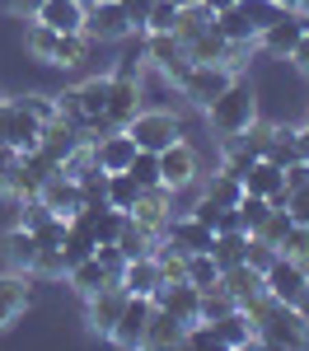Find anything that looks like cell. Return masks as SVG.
Listing matches in <instances>:
<instances>
[{
  "instance_id": "484cf974",
  "label": "cell",
  "mask_w": 309,
  "mask_h": 351,
  "mask_svg": "<svg viewBox=\"0 0 309 351\" xmlns=\"http://www.w3.org/2000/svg\"><path fill=\"white\" fill-rule=\"evenodd\" d=\"M211 342L216 347H225V351H244V347H253L258 337H253V324L244 319V309H234V314H225V319H211Z\"/></svg>"
},
{
  "instance_id": "ac0fdd59",
  "label": "cell",
  "mask_w": 309,
  "mask_h": 351,
  "mask_svg": "<svg viewBox=\"0 0 309 351\" xmlns=\"http://www.w3.org/2000/svg\"><path fill=\"white\" fill-rule=\"evenodd\" d=\"M38 202H42V206H47L52 216L71 220V216H75V211L84 206V192H80V183H75L71 173H61V169H56L52 178H47V183L38 188Z\"/></svg>"
},
{
  "instance_id": "ba28073f",
  "label": "cell",
  "mask_w": 309,
  "mask_h": 351,
  "mask_svg": "<svg viewBox=\"0 0 309 351\" xmlns=\"http://www.w3.org/2000/svg\"><path fill=\"white\" fill-rule=\"evenodd\" d=\"M145 66H150L155 75H164L169 84H178L193 61H188L183 38H173V33H145Z\"/></svg>"
},
{
  "instance_id": "9f6ffc18",
  "label": "cell",
  "mask_w": 309,
  "mask_h": 351,
  "mask_svg": "<svg viewBox=\"0 0 309 351\" xmlns=\"http://www.w3.org/2000/svg\"><path fill=\"white\" fill-rule=\"evenodd\" d=\"M295 14H300V19H309V0H295Z\"/></svg>"
},
{
  "instance_id": "f6af8a7d",
  "label": "cell",
  "mask_w": 309,
  "mask_h": 351,
  "mask_svg": "<svg viewBox=\"0 0 309 351\" xmlns=\"http://www.w3.org/2000/svg\"><path fill=\"white\" fill-rule=\"evenodd\" d=\"M89 169H99V164H94V141L84 136L80 145H75V150H71V155L61 160V173H71V178H84Z\"/></svg>"
},
{
  "instance_id": "ab89813d",
  "label": "cell",
  "mask_w": 309,
  "mask_h": 351,
  "mask_svg": "<svg viewBox=\"0 0 309 351\" xmlns=\"http://www.w3.org/2000/svg\"><path fill=\"white\" fill-rule=\"evenodd\" d=\"M239 304L234 295L225 291V286H211V291H201V324H211V319H225V314H234Z\"/></svg>"
},
{
  "instance_id": "680465c9",
  "label": "cell",
  "mask_w": 309,
  "mask_h": 351,
  "mask_svg": "<svg viewBox=\"0 0 309 351\" xmlns=\"http://www.w3.org/2000/svg\"><path fill=\"white\" fill-rule=\"evenodd\" d=\"M277 5H281V10H295V0H277Z\"/></svg>"
},
{
  "instance_id": "11a10c76",
  "label": "cell",
  "mask_w": 309,
  "mask_h": 351,
  "mask_svg": "<svg viewBox=\"0 0 309 351\" xmlns=\"http://www.w3.org/2000/svg\"><path fill=\"white\" fill-rule=\"evenodd\" d=\"M201 5H206V10H216V14H221V10H230V5H234V0H201Z\"/></svg>"
},
{
  "instance_id": "83f0119b",
  "label": "cell",
  "mask_w": 309,
  "mask_h": 351,
  "mask_svg": "<svg viewBox=\"0 0 309 351\" xmlns=\"http://www.w3.org/2000/svg\"><path fill=\"white\" fill-rule=\"evenodd\" d=\"M94 52H99V43L89 33H61L56 38V52H52V66L56 71H80Z\"/></svg>"
},
{
  "instance_id": "4fadbf2b",
  "label": "cell",
  "mask_w": 309,
  "mask_h": 351,
  "mask_svg": "<svg viewBox=\"0 0 309 351\" xmlns=\"http://www.w3.org/2000/svg\"><path fill=\"white\" fill-rule=\"evenodd\" d=\"M145 108V84L136 75H108V132L112 127H127L136 112Z\"/></svg>"
},
{
  "instance_id": "7402d4cb",
  "label": "cell",
  "mask_w": 309,
  "mask_h": 351,
  "mask_svg": "<svg viewBox=\"0 0 309 351\" xmlns=\"http://www.w3.org/2000/svg\"><path fill=\"white\" fill-rule=\"evenodd\" d=\"M117 281H122L132 295H150V300H155V291L164 286V267H160V258H155V253H145V258H127Z\"/></svg>"
},
{
  "instance_id": "d6a6232c",
  "label": "cell",
  "mask_w": 309,
  "mask_h": 351,
  "mask_svg": "<svg viewBox=\"0 0 309 351\" xmlns=\"http://www.w3.org/2000/svg\"><path fill=\"white\" fill-rule=\"evenodd\" d=\"M56 28H47V24H38V19H28V28H24V52L33 56V61H42V66H52V52H56Z\"/></svg>"
},
{
  "instance_id": "816d5d0a",
  "label": "cell",
  "mask_w": 309,
  "mask_h": 351,
  "mask_svg": "<svg viewBox=\"0 0 309 351\" xmlns=\"http://www.w3.org/2000/svg\"><path fill=\"white\" fill-rule=\"evenodd\" d=\"M19 99H24L38 117H52V112H56V99H52V94H19Z\"/></svg>"
},
{
  "instance_id": "f546056e",
  "label": "cell",
  "mask_w": 309,
  "mask_h": 351,
  "mask_svg": "<svg viewBox=\"0 0 309 351\" xmlns=\"http://www.w3.org/2000/svg\"><path fill=\"white\" fill-rule=\"evenodd\" d=\"M183 47H188V61H211V66H225V56H230V38L211 24L206 33H197L193 43H183Z\"/></svg>"
},
{
  "instance_id": "ffe728a7",
  "label": "cell",
  "mask_w": 309,
  "mask_h": 351,
  "mask_svg": "<svg viewBox=\"0 0 309 351\" xmlns=\"http://www.w3.org/2000/svg\"><path fill=\"white\" fill-rule=\"evenodd\" d=\"M239 183H244V192H253V197H267L272 206H286V173H281V164L253 160Z\"/></svg>"
},
{
  "instance_id": "277c9868",
  "label": "cell",
  "mask_w": 309,
  "mask_h": 351,
  "mask_svg": "<svg viewBox=\"0 0 309 351\" xmlns=\"http://www.w3.org/2000/svg\"><path fill=\"white\" fill-rule=\"evenodd\" d=\"M84 33L103 47V43H127L136 33V24H132L122 0H89L84 5Z\"/></svg>"
},
{
  "instance_id": "8d00e7d4",
  "label": "cell",
  "mask_w": 309,
  "mask_h": 351,
  "mask_svg": "<svg viewBox=\"0 0 309 351\" xmlns=\"http://www.w3.org/2000/svg\"><path fill=\"white\" fill-rule=\"evenodd\" d=\"M103 197H108V206H117V211H132V202L140 197V183L127 169H122V173H108V192H103Z\"/></svg>"
},
{
  "instance_id": "bcb514c9",
  "label": "cell",
  "mask_w": 309,
  "mask_h": 351,
  "mask_svg": "<svg viewBox=\"0 0 309 351\" xmlns=\"http://www.w3.org/2000/svg\"><path fill=\"white\" fill-rule=\"evenodd\" d=\"M33 276L61 281V276H66V258H61V248H38V258H33Z\"/></svg>"
},
{
  "instance_id": "d590c367",
  "label": "cell",
  "mask_w": 309,
  "mask_h": 351,
  "mask_svg": "<svg viewBox=\"0 0 309 351\" xmlns=\"http://www.w3.org/2000/svg\"><path fill=\"white\" fill-rule=\"evenodd\" d=\"M201 197H211L216 206H234V202L244 197V183H239L234 173H225V169H216V173H211V183L201 188Z\"/></svg>"
},
{
  "instance_id": "1f68e13d",
  "label": "cell",
  "mask_w": 309,
  "mask_h": 351,
  "mask_svg": "<svg viewBox=\"0 0 309 351\" xmlns=\"http://www.w3.org/2000/svg\"><path fill=\"white\" fill-rule=\"evenodd\" d=\"M183 281L197 286V291L221 286V267H216V258H211V253H188V258H183Z\"/></svg>"
},
{
  "instance_id": "30bf717a",
  "label": "cell",
  "mask_w": 309,
  "mask_h": 351,
  "mask_svg": "<svg viewBox=\"0 0 309 351\" xmlns=\"http://www.w3.org/2000/svg\"><path fill=\"white\" fill-rule=\"evenodd\" d=\"M127 286L122 281H108V286H99L94 295H84V328L89 332H99V337H108L112 324L122 319V304H127Z\"/></svg>"
},
{
  "instance_id": "d4e9b609",
  "label": "cell",
  "mask_w": 309,
  "mask_h": 351,
  "mask_svg": "<svg viewBox=\"0 0 309 351\" xmlns=\"http://www.w3.org/2000/svg\"><path fill=\"white\" fill-rule=\"evenodd\" d=\"M0 258H5L14 271H33V258H38L33 230H28V225H10V230L0 234Z\"/></svg>"
},
{
  "instance_id": "2e32d148",
  "label": "cell",
  "mask_w": 309,
  "mask_h": 351,
  "mask_svg": "<svg viewBox=\"0 0 309 351\" xmlns=\"http://www.w3.org/2000/svg\"><path fill=\"white\" fill-rule=\"evenodd\" d=\"M80 141H84V132L75 127V122H66L61 112L42 117V127H38V150H42V155H47L56 169H61V160H66V155H71Z\"/></svg>"
},
{
  "instance_id": "52a82bcc",
  "label": "cell",
  "mask_w": 309,
  "mask_h": 351,
  "mask_svg": "<svg viewBox=\"0 0 309 351\" xmlns=\"http://www.w3.org/2000/svg\"><path fill=\"white\" fill-rule=\"evenodd\" d=\"M197 178H201V160H197V150L188 141H173V145L160 150V183H164L173 197L197 188Z\"/></svg>"
},
{
  "instance_id": "6da1fadb",
  "label": "cell",
  "mask_w": 309,
  "mask_h": 351,
  "mask_svg": "<svg viewBox=\"0 0 309 351\" xmlns=\"http://www.w3.org/2000/svg\"><path fill=\"white\" fill-rule=\"evenodd\" d=\"M52 99H56V112L66 122H75L89 141L108 132V117H103L108 112V75H84L80 84H66Z\"/></svg>"
},
{
  "instance_id": "44dd1931",
  "label": "cell",
  "mask_w": 309,
  "mask_h": 351,
  "mask_svg": "<svg viewBox=\"0 0 309 351\" xmlns=\"http://www.w3.org/2000/svg\"><path fill=\"white\" fill-rule=\"evenodd\" d=\"M132 155H136V141L122 132V127L94 136V164H99L103 173H122V169L132 164Z\"/></svg>"
},
{
  "instance_id": "f907efd6",
  "label": "cell",
  "mask_w": 309,
  "mask_h": 351,
  "mask_svg": "<svg viewBox=\"0 0 309 351\" xmlns=\"http://www.w3.org/2000/svg\"><path fill=\"white\" fill-rule=\"evenodd\" d=\"M286 61L295 66V75H305V80H309V28L300 33V43H295V52L286 56Z\"/></svg>"
},
{
  "instance_id": "836d02e7",
  "label": "cell",
  "mask_w": 309,
  "mask_h": 351,
  "mask_svg": "<svg viewBox=\"0 0 309 351\" xmlns=\"http://www.w3.org/2000/svg\"><path fill=\"white\" fill-rule=\"evenodd\" d=\"M211 24H216V10H206V5H183V10H178V19H173V38L193 43L197 33H206Z\"/></svg>"
},
{
  "instance_id": "cb8c5ba5",
  "label": "cell",
  "mask_w": 309,
  "mask_h": 351,
  "mask_svg": "<svg viewBox=\"0 0 309 351\" xmlns=\"http://www.w3.org/2000/svg\"><path fill=\"white\" fill-rule=\"evenodd\" d=\"M33 19L56 33H84V0H42Z\"/></svg>"
},
{
  "instance_id": "ee69618b",
  "label": "cell",
  "mask_w": 309,
  "mask_h": 351,
  "mask_svg": "<svg viewBox=\"0 0 309 351\" xmlns=\"http://www.w3.org/2000/svg\"><path fill=\"white\" fill-rule=\"evenodd\" d=\"M173 19H178V5L173 0H155L150 14H145V24H140V33H173Z\"/></svg>"
},
{
  "instance_id": "7a4b0ae2",
  "label": "cell",
  "mask_w": 309,
  "mask_h": 351,
  "mask_svg": "<svg viewBox=\"0 0 309 351\" xmlns=\"http://www.w3.org/2000/svg\"><path fill=\"white\" fill-rule=\"evenodd\" d=\"M206 122L221 136H239L244 127H253V122H258V84L244 80V75H234V80L225 84L221 99L206 104Z\"/></svg>"
},
{
  "instance_id": "e0dca14e",
  "label": "cell",
  "mask_w": 309,
  "mask_h": 351,
  "mask_svg": "<svg viewBox=\"0 0 309 351\" xmlns=\"http://www.w3.org/2000/svg\"><path fill=\"white\" fill-rule=\"evenodd\" d=\"M155 304H160L164 314H173L183 328L201 324V291L188 286V281H164V286L155 291Z\"/></svg>"
},
{
  "instance_id": "94428289",
  "label": "cell",
  "mask_w": 309,
  "mask_h": 351,
  "mask_svg": "<svg viewBox=\"0 0 309 351\" xmlns=\"http://www.w3.org/2000/svg\"><path fill=\"white\" fill-rule=\"evenodd\" d=\"M84 5H89V0H84Z\"/></svg>"
},
{
  "instance_id": "7c38bea8",
  "label": "cell",
  "mask_w": 309,
  "mask_h": 351,
  "mask_svg": "<svg viewBox=\"0 0 309 351\" xmlns=\"http://www.w3.org/2000/svg\"><path fill=\"white\" fill-rule=\"evenodd\" d=\"M28 304H33V271L5 267L0 271V332L19 324L28 314Z\"/></svg>"
},
{
  "instance_id": "e575fe53",
  "label": "cell",
  "mask_w": 309,
  "mask_h": 351,
  "mask_svg": "<svg viewBox=\"0 0 309 351\" xmlns=\"http://www.w3.org/2000/svg\"><path fill=\"white\" fill-rule=\"evenodd\" d=\"M244 248H249V234L244 230H225V234H216V243H211V258H216V267H234V263H244Z\"/></svg>"
},
{
  "instance_id": "8992f818",
  "label": "cell",
  "mask_w": 309,
  "mask_h": 351,
  "mask_svg": "<svg viewBox=\"0 0 309 351\" xmlns=\"http://www.w3.org/2000/svg\"><path fill=\"white\" fill-rule=\"evenodd\" d=\"M38 127H42V117L28 108L24 99L0 94V141H5V145H14L19 155H24V150H38Z\"/></svg>"
},
{
  "instance_id": "4dcf8cb0",
  "label": "cell",
  "mask_w": 309,
  "mask_h": 351,
  "mask_svg": "<svg viewBox=\"0 0 309 351\" xmlns=\"http://www.w3.org/2000/svg\"><path fill=\"white\" fill-rule=\"evenodd\" d=\"M155 239H160V234H150L145 225H136V220L127 216V220H122V230H117V243H112V248H117L122 258H145V253H155Z\"/></svg>"
},
{
  "instance_id": "91938a15",
  "label": "cell",
  "mask_w": 309,
  "mask_h": 351,
  "mask_svg": "<svg viewBox=\"0 0 309 351\" xmlns=\"http://www.w3.org/2000/svg\"><path fill=\"white\" fill-rule=\"evenodd\" d=\"M305 127H309V112H305Z\"/></svg>"
},
{
  "instance_id": "681fc988",
  "label": "cell",
  "mask_w": 309,
  "mask_h": 351,
  "mask_svg": "<svg viewBox=\"0 0 309 351\" xmlns=\"http://www.w3.org/2000/svg\"><path fill=\"white\" fill-rule=\"evenodd\" d=\"M38 5H42V0H0V10H5L10 19H24V24L38 14Z\"/></svg>"
},
{
  "instance_id": "f1b7e54d",
  "label": "cell",
  "mask_w": 309,
  "mask_h": 351,
  "mask_svg": "<svg viewBox=\"0 0 309 351\" xmlns=\"http://www.w3.org/2000/svg\"><path fill=\"white\" fill-rule=\"evenodd\" d=\"M183 337H188V328L178 324L173 314H164V309L155 304L150 328H145V347H150V351H169V347H183Z\"/></svg>"
},
{
  "instance_id": "603a6c76",
  "label": "cell",
  "mask_w": 309,
  "mask_h": 351,
  "mask_svg": "<svg viewBox=\"0 0 309 351\" xmlns=\"http://www.w3.org/2000/svg\"><path fill=\"white\" fill-rule=\"evenodd\" d=\"M108 281H117V276L103 267V258H99V253H89V258H80V263H71V267H66V286H71L80 300L94 295V291H99V286H108Z\"/></svg>"
},
{
  "instance_id": "d6986e66",
  "label": "cell",
  "mask_w": 309,
  "mask_h": 351,
  "mask_svg": "<svg viewBox=\"0 0 309 351\" xmlns=\"http://www.w3.org/2000/svg\"><path fill=\"white\" fill-rule=\"evenodd\" d=\"M160 239H169L178 253H211V243H216V234L201 225L197 216H188V211H173V220L164 225V234Z\"/></svg>"
},
{
  "instance_id": "f5cc1de1",
  "label": "cell",
  "mask_w": 309,
  "mask_h": 351,
  "mask_svg": "<svg viewBox=\"0 0 309 351\" xmlns=\"http://www.w3.org/2000/svg\"><path fill=\"white\" fill-rule=\"evenodd\" d=\"M122 5H127V14H132V24H145V14H150V5H155V0H122Z\"/></svg>"
},
{
  "instance_id": "6f0895ef",
  "label": "cell",
  "mask_w": 309,
  "mask_h": 351,
  "mask_svg": "<svg viewBox=\"0 0 309 351\" xmlns=\"http://www.w3.org/2000/svg\"><path fill=\"white\" fill-rule=\"evenodd\" d=\"M173 5H178V10H183V5H201V0H173Z\"/></svg>"
},
{
  "instance_id": "8fae6325",
  "label": "cell",
  "mask_w": 309,
  "mask_h": 351,
  "mask_svg": "<svg viewBox=\"0 0 309 351\" xmlns=\"http://www.w3.org/2000/svg\"><path fill=\"white\" fill-rule=\"evenodd\" d=\"M262 281H267V295L281 300V304H305L309 300V271L300 267V263H291V258H281L277 253V263L262 271Z\"/></svg>"
},
{
  "instance_id": "60d3db41",
  "label": "cell",
  "mask_w": 309,
  "mask_h": 351,
  "mask_svg": "<svg viewBox=\"0 0 309 351\" xmlns=\"http://www.w3.org/2000/svg\"><path fill=\"white\" fill-rule=\"evenodd\" d=\"M127 173L136 178L140 188H155V183H160V155H155V150H136L132 164H127Z\"/></svg>"
},
{
  "instance_id": "b9f144b4",
  "label": "cell",
  "mask_w": 309,
  "mask_h": 351,
  "mask_svg": "<svg viewBox=\"0 0 309 351\" xmlns=\"http://www.w3.org/2000/svg\"><path fill=\"white\" fill-rule=\"evenodd\" d=\"M28 230H33L38 248H61V243H66V220H61V216H52V211H47V216L38 220V225H28Z\"/></svg>"
},
{
  "instance_id": "7bdbcfd3",
  "label": "cell",
  "mask_w": 309,
  "mask_h": 351,
  "mask_svg": "<svg viewBox=\"0 0 309 351\" xmlns=\"http://www.w3.org/2000/svg\"><path fill=\"white\" fill-rule=\"evenodd\" d=\"M281 258H291L309 271V225H291V234L281 239Z\"/></svg>"
},
{
  "instance_id": "7dc6e473",
  "label": "cell",
  "mask_w": 309,
  "mask_h": 351,
  "mask_svg": "<svg viewBox=\"0 0 309 351\" xmlns=\"http://www.w3.org/2000/svg\"><path fill=\"white\" fill-rule=\"evenodd\" d=\"M244 263L249 267H258V271H267L272 263H277V248L267 239H258V234H249V248H244Z\"/></svg>"
},
{
  "instance_id": "5bb4252c",
  "label": "cell",
  "mask_w": 309,
  "mask_h": 351,
  "mask_svg": "<svg viewBox=\"0 0 309 351\" xmlns=\"http://www.w3.org/2000/svg\"><path fill=\"white\" fill-rule=\"evenodd\" d=\"M309 28V19H300L295 10H286L281 19H272V24L262 28L253 43H258V52H267V56H277V61H286V56L295 52V43H300V33Z\"/></svg>"
},
{
  "instance_id": "74e56055",
  "label": "cell",
  "mask_w": 309,
  "mask_h": 351,
  "mask_svg": "<svg viewBox=\"0 0 309 351\" xmlns=\"http://www.w3.org/2000/svg\"><path fill=\"white\" fill-rule=\"evenodd\" d=\"M291 225H295V220H291V211H286V206H272V211H267V220H262L253 234H258V239H267V243L281 253V239L291 234Z\"/></svg>"
},
{
  "instance_id": "db71d44e",
  "label": "cell",
  "mask_w": 309,
  "mask_h": 351,
  "mask_svg": "<svg viewBox=\"0 0 309 351\" xmlns=\"http://www.w3.org/2000/svg\"><path fill=\"white\" fill-rule=\"evenodd\" d=\"M14 164H19V150L0 141V173H5V169H14Z\"/></svg>"
},
{
  "instance_id": "5b68a950",
  "label": "cell",
  "mask_w": 309,
  "mask_h": 351,
  "mask_svg": "<svg viewBox=\"0 0 309 351\" xmlns=\"http://www.w3.org/2000/svg\"><path fill=\"white\" fill-rule=\"evenodd\" d=\"M230 80H234V71H225V66H211V61H193V66L183 71V80L173 84V89H178V99H188L193 108L206 112V104H211V99H221Z\"/></svg>"
},
{
  "instance_id": "4316f807",
  "label": "cell",
  "mask_w": 309,
  "mask_h": 351,
  "mask_svg": "<svg viewBox=\"0 0 309 351\" xmlns=\"http://www.w3.org/2000/svg\"><path fill=\"white\" fill-rule=\"evenodd\" d=\"M221 286L234 295V304H249V300H258L262 291H267V281H262V271L249 267V263H234V267L221 271Z\"/></svg>"
},
{
  "instance_id": "9a60e30c",
  "label": "cell",
  "mask_w": 309,
  "mask_h": 351,
  "mask_svg": "<svg viewBox=\"0 0 309 351\" xmlns=\"http://www.w3.org/2000/svg\"><path fill=\"white\" fill-rule=\"evenodd\" d=\"M127 216L136 220V225H145L150 234H164V225L173 220V192H169L164 183L140 188V197L132 202V211H127Z\"/></svg>"
},
{
  "instance_id": "f35d334b",
  "label": "cell",
  "mask_w": 309,
  "mask_h": 351,
  "mask_svg": "<svg viewBox=\"0 0 309 351\" xmlns=\"http://www.w3.org/2000/svg\"><path fill=\"white\" fill-rule=\"evenodd\" d=\"M234 211H239V225H244V234H253V230L267 220L272 202H267V197H253V192H244V197L234 202Z\"/></svg>"
},
{
  "instance_id": "9c48e42d",
  "label": "cell",
  "mask_w": 309,
  "mask_h": 351,
  "mask_svg": "<svg viewBox=\"0 0 309 351\" xmlns=\"http://www.w3.org/2000/svg\"><path fill=\"white\" fill-rule=\"evenodd\" d=\"M150 314H155V300H150V295H127V304H122V319L112 324L108 342H112V347H122V351H140V347H145Z\"/></svg>"
},
{
  "instance_id": "3957f363",
  "label": "cell",
  "mask_w": 309,
  "mask_h": 351,
  "mask_svg": "<svg viewBox=\"0 0 309 351\" xmlns=\"http://www.w3.org/2000/svg\"><path fill=\"white\" fill-rule=\"evenodd\" d=\"M122 132L136 141V150H164V145H173V141H183V122H178V112L173 108H140Z\"/></svg>"
},
{
  "instance_id": "c3c4849f",
  "label": "cell",
  "mask_w": 309,
  "mask_h": 351,
  "mask_svg": "<svg viewBox=\"0 0 309 351\" xmlns=\"http://www.w3.org/2000/svg\"><path fill=\"white\" fill-rule=\"evenodd\" d=\"M221 211H225V206H216L211 197H197L193 206H188V216H197L206 230H211V234H216V225H221Z\"/></svg>"
}]
</instances>
